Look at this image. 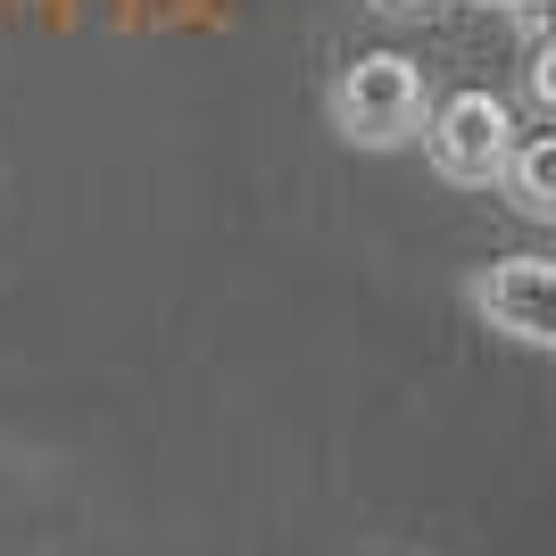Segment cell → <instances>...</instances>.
I'll return each mask as SVG.
<instances>
[{
    "instance_id": "obj_1",
    "label": "cell",
    "mask_w": 556,
    "mask_h": 556,
    "mask_svg": "<svg viewBox=\"0 0 556 556\" xmlns=\"http://www.w3.org/2000/svg\"><path fill=\"white\" fill-rule=\"evenodd\" d=\"M424 109H432V92H424V67L407 50H357V59L332 75V125H341V141H357V150L416 141Z\"/></svg>"
},
{
    "instance_id": "obj_2",
    "label": "cell",
    "mask_w": 556,
    "mask_h": 556,
    "mask_svg": "<svg viewBox=\"0 0 556 556\" xmlns=\"http://www.w3.org/2000/svg\"><path fill=\"white\" fill-rule=\"evenodd\" d=\"M507 150H515V109L498 92H448L441 109H424V159L441 184H465V191L498 184Z\"/></svg>"
},
{
    "instance_id": "obj_3",
    "label": "cell",
    "mask_w": 556,
    "mask_h": 556,
    "mask_svg": "<svg viewBox=\"0 0 556 556\" xmlns=\"http://www.w3.org/2000/svg\"><path fill=\"white\" fill-rule=\"evenodd\" d=\"M548 300H556V257L540 250H515V257H490L473 275V307L490 316V332H507L523 349H548Z\"/></svg>"
},
{
    "instance_id": "obj_4",
    "label": "cell",
    "mask_w": 556,
    "mask_h": 556,
    "mask_svg": "<svg viewBox=\"0 0 556 556\" xmlns=\"http://www.w3.org/2000/svg\"><path fill=\"white\" fill-rule=\"evenodd\" d=\"M498 184H507V200H515L523 225H556V134H515Z\"/></svg>"
},
{
    "instance_id": "obj_5",
    "label": "cell",
    "mask_w": 556,
    "mask_h": 556,
    "mask_svg": "<svg viewBox=\"0 0 556 556\" xmlns=\"http://www.w3.org/2000/svg\"><path fill=\"white\" fill-rule=\"evenodd\" d=\"M523 92H532V109H556V50H548V34L523 42Z\"/></svg>"
},
{
    "instance_id": "obj_6",
    "label": "cell",
    "mask_w": 556,
    "mask_h": 556,
    "mask_svg": "<svg viewBox=\"0 0 556 556\" xmlns=\"http://www.w3.org/2000/svg\"><path fill=\"white\" fill-rule=\"evenodd\" d=\"M374 9H432V0H374Z\"/></svg>"
},
{
    "instance_id": "obj_7",
    "label": "cell",
    "mask_w": 556,
    "mask_h": 556,
    "mask_svg": "<svg viewBox=\"0 0 556 556\" xmlns=\"http://www.w3.org/2000/svg\"><path fill=\"white\" fill-rule=\"evenodd\" d=\"M473 9H515V0H473Z\"/></svg>"
}]
</instances>
